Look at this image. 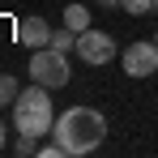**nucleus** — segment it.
<instances>
[{
  "mask_svg": "<svg viewBox=\"0 0 158 158\" xmlns=\"http://www.w3.org/2000/svg\"><path fill=\"white\" fill-rule=\"evenodd\" d=\"M154 43H158V34H154Z\"/></svg>",
  "mask_w": 158,
  "mask_h": 158,
  "instance_id": "nucleus-14",
  "label": "nucleus"
},
{
  "mask_svg": "<svg viewBox=\"0 0 158 158\" xmlns=\"http://www.w3.org/2000/svg\"><path fill=\"white\" fill-rule=\"evenodd\" d=\"M22 94V85L17 77H9V73H0V107H13V98Z\"/></svg>",
  "mask_w": 158,
  "mask_h": 158,
  "instance_id": "nucleus-8",
  "label": "nucleus"
},
{
  "mask_svg": "<svg viewBox=\"0 0 158 158\" xmlns=\"http://www.w3.org/2000/svg\"><path fill=\"white\" fill-rule=\"evenodd\" d=\"M30 81L47 85V90H64L73 81V60L69 52H56V47H39L30 52Z\"/></svg>",
  "mask_w": 158,
  "mask_h": 158,
  "instance_id": "nucleus-3",
  "label": "nucleus"
},
{
  "mask_svg": "<svg viewBox=\"0 0 158 158\" xmlns=\"http://www.w3.org/2000/svg\"><path fill=\"white\" fill-rule=\"evenodd\" d=\"M64 150H60V141H47V145H39V158H60Z\"/></svg>",
  "mask_w": 158,
  "mask_h": 158,
  "instance_id": "nucleus-11",
  "label": "nucleus"
},
{
  "mask_svg": "<svg viewBox=\"0 0 158 158\" xmlns=\"http://www.w3.org/2000/svg\"><path fill=\"white\" fill-rule=\"evenodd\" d=\"M52 34H56V30L47 26V22H43L39 13H34V17H22V22H17V43H22V47H30V52L47 47V43H52Z\"/></svg>",
  "mask_w": 158,
  "mask_h": 158,
  "instance_id": "nucleus-6",
  "label": "nucleus"
},
{
  "mask_svg": "<svg viewBox=\"0 0 158 158\" xmlns=\"http://www.w3.org/2000/svg\"><path fill=\"white\" fill-rule=\"evenodd\" d=\"M64 26L73 30V34L90 30V9H85V4H64Z\"/></svg>",
  "mask_w": 158,
  "mask_h": 158,
  "instance_id": "nucleus-7",
  "label": "nucleus"
},
{
  "mask_svg": "<svg viewBox=\"0 0 158 158\" xmlns=\"http://www.w3.org/2000/svg\"><path fill=\"white\" fill-rule=\"evenodd\" d=\"M94 4H103V9H120L124 0H94Z\"/></svg>",
  "mask_w": 158,
  "mask_h": 158,
  "instance_id": "nucleus-12",
  "label": "nucleus"
},
{
  "mask_svg": "<svg viewBox=\"0 0 158 158\" xmlns=\"http://www.w3.org/2000/svg\"><path fill=\"white\" fill-rule=\"evenodd\" d=\"M120 69L128 77H154L158 73V43L154 39H137L120 52Z\"/></svg>",
  "mask_w": 158,
  "mask_h": 158,
  "instance_id": "nucleus-5",
  "label": "nucleus"
},
{
  "mask_svg": "<svg viewBox=\"0 0 158 158\" xmlns=\"http://www.w3.org/2000/svg\"><path fill=\"white\" fill-rule=\"evenodd\" d=\"M56 124V107H52V94H47V85H39V81H30L26 90L13 98V128L26 132V137H47Z\"/></svg>",
  "mask_w": 158,
  "mask_h": 158,
  "instance_id": "nucleus-2",
  "label": "nucleus"
},
{
  "mask_svg": "<svg viewBox=\"0 0 158 158\" xmlns=\"http://www.w3.org/2000/svg\"><path fill=\"white\" fill-rule=\"evenodd\" d=\"M77 60H85V64H94V69H103V64H111L115 56H120V47H115V39L107 34V30H81L77 34Z\"/></svg>",
  "mask_w": 158,
  "mask_h": 158,
  "instance_id": "nucleus-4",
  "label": "nucleus"
},
{
  "mask_svg": "<svg viewBox=\"0 0 158 158\" xmlns=\"http://www.w3.org/2000/svg\"><path fill=\"white\" fill-rule=\"evenodd\" d=\"M47 47H56V52H77V34L64 26V30H56V34H52V43H47Z\"/></svg>",
  "mask_w": 158,
  "mask_h": 158,
  "instance_id": "nucleus-9",
  "label": "nucleus"
},
{
  "mask_svg": "<svg viewBox=\"0 0 158 158\" xmlns=\"http://www.w3.org/2000/svg\"><path fill=\"white\" fill-rule=\"evenodd\" d=\"M52 137L60 141V150L69 158H81V154H94L107 137V120L98 107H69L60 111L52 124Z\"/></svg>",
  "mask_w": 158,
  "mask_h": 158,
  "instance_id": "nucleus-1",
  "label": "nucleus"
},
{
  "mask_svg": "<svg viewBox=\"0 0 158 158\" xmlns=\"http://www.w3.org/2000/svg\"><path fill=\"white\" fill-rule=\"evenodd\" d=\"M0 154H4V120H0Z\"/></svg>",
  "mask_w": 158,
  "mask_h": 158,
  "instance_id": "nucleus-13",
  "label": "nucleus"
},
{
  "mask_svg": "<svg viewBox=\"0 0 158 158\" xmlns=\"http://www.w3.org/2000/svg\"><path fill=\"white\" fill-rule=\"evenodd\" d=\"M128 17H145V13H158V0H124L120 4Z\"/></svg>",
  "mask_w": 158,
  "mask_h": 158,
  "instance_id": "nucleus-10",
  "label": "nucleus"
}]
</instances>
